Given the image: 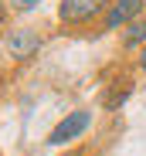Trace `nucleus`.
I'll return each mask as SVG.
<instances>
[{"label":"nucleus","instance_id":"4","mask_svg":"<svg viewBox=\"0 0 146 156\" xmlns=\"http://www.w3.org/2000/svg\"><path fill=\"white\" fill-rule=\"evenodd\" d=\"M133 95V78H126V75H119L116 82L102 92V105L109 109V112H116V109H123L126 105V98Z\"/></svg>","mask_w":146,"mask_h":156},{"label":"nucleus","instance_id":"2","mask_svg":"<svg viewBox=\"0 0 146 156\" xmlns=\"http://www.w3.org/2000/svg\"><path fill=\"white\" fill-rule=\"evenodd\" d=\"M88 126H92V112H88V109H75V112H68V115L51 129L48 143H51V146H65V143H71V139H78Z\"/></svg>","mask_w":146,"mask_h":156},{"label":"nucleus","instance_id":"7","mask_svg":"<svg viewBox=\"0 0 146 156\" xmlns=\"http://www.w3.org/2000/svg\"><path fill=\"white\" fill-rule=\"evenodd\" d=\"M41 4V0H10V7L17 10V14H27V10H34Z\"/></svg>","mask_w":146,"mask_h":156},{"label":"nucleus","instance_id":"1","mask_svg":"<svg viewBox=\"0 0 146 156\" xmlns=\"http://www.w3.org/2000/svg\"><path fill=\"white\" fill-rule=\"evenodd\" d=\"M109 4L112 0H61L58 4V17L68 27H78V24H88L95 17H102L109 10Z\"/></svg>","mask_w":146,"mask_h":156},{"label":"nucleus","instance_id":"9","mask_svg":"<svg viewBox=\"0 0 146 156\" xmlns=\"http://www.w3.org/2000/svg\"><path fill=\"white\" fill-rule=\"evenodd\" d=\"M0 24H4V10H0Z\"/></svg>","mask_w":146,"mask_h":156},{"label":"nucleus","instance_id":"5","mask_svg":"<svg viewBox=\"0 0 146 156\" xmlns=\"http://www.w3.org/2000/svg\"><path fill=\"white\" fill-rule=\"evenodd\" d=\"M37 44H41V37L34 31H14L7 37V51H10L14 58H31L34 51H37Z\"/></svg>","mask_w":146,"mask_h":156},{"label":"nucleus","instance_id":"6","mask_svg":"<svg viewBox=\"0 0 146 156\" xmlns=\"http://www.w3.org/2000/svg\"><path fill=\"white\" fill-rule=\"evenodd\" d=\"M146 44V17H136L129 27H123V48L133 51V48H143Z\"/></svg>","mask_w":146,"mask_h":156},{"label":"nucleus","instance_id":"8","mask_svg":"<svg viewBox=\"0 0 146 156\" xmlns=\"http://www.w3.org/2000/svg\"><path fill=\"white\" fill-rule=\"evenodd\" d=\"M139 68L146 71V44H143V55H139Z\"/></svg>","mask_w":146,"mask_h":156},{"label":"nucleus","instance_id":"3","mask_svg":"<svg viewBox=\"0 0 146 156\" xmlns=\"http://www.w3.org/2000/svg\"><path fill=\"white\" fill-rule=\"evenodd\" d=\"M136 17H143V0H112L109 10L102 14L105 31H123V27H129Z\"/></svg>","mask_w":146,"mask_h":156}]
</instances>
